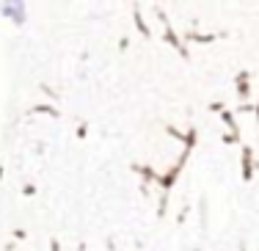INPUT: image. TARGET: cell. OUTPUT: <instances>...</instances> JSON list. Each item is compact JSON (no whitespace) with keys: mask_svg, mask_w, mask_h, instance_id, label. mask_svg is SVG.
<instances>
[{"mask_svg":"<svg viewBox=\"0 0 259 251\" xmlns=\"http://www.w3.org/2000/svg\"><path fill=\"white\" fill-rule=\"evenodd\" d=\"M3 14H9V17H14V20H22V6H3Z\"/></svg>","mask_w":259,"mask_h":251,"instance_id":"6da1fadb","label":"cell"}]
</instances>
